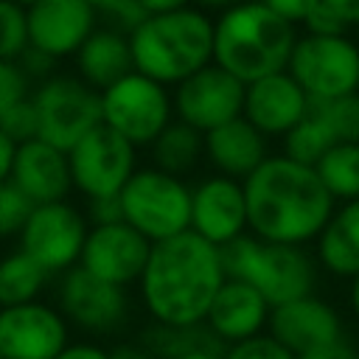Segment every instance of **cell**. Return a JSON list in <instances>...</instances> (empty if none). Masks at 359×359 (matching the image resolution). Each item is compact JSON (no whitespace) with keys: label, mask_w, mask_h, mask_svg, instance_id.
I'll return each mask as SVG.
<instances>
[{"label":"cell","mask_w":359,"mask_h":359,"mask_svg":"<svg viewBox=\"0 0 359 359\" xmlns=\"http://www.w3.org/2000/svg\"><path fill=\"white\" fill-rule=\"evenodd\" d=\"M224 280L222 250L194 230H185L174 238L151 244L137 292L151 323L194 328L205 325L213 297Z\"/></svg>","instance_id":"obj_1"},{"label":"cell","mask_w":359,"mask_h":359,"mask_svg":"<svg viewBox=\"0 0 359 359\" xmlns=\"http://www.w3.org/2000/svg\"><path fill=\"white\" fill-rule=\"evenodd\" d=\"M244 196L250 233L289 247L314 244L337 210L317 168L286 154H269L244 180Z\"/></svg>","instance_id":"obj_2"},{"label":"cell","mask_w":359,"mask_h":359,"mask_svg":"<svg viewBox=\"0 0 359 359\" xmlns=\"http://www.w3.org/2000/svg\"><path fill=\"white\" fill-rule=\"evenodd\" d=\"M294 28L261 0H238L213 20V62L244 84L280 73L297 42Z\"/></svg>","instance_id":"obj_3"},{"label":"cell","mask_w":359,"mask_h":359,"mask_svg":"<svg viewBox=\"0 0 359 359\" xmlns=\"http://www.w3.org/2000/svg\"><path fill=\"white\" fill-rule=\"evenodd\" d=\"M135 70L177 87L213 62V17L199 6L146 17L129 34Z\"/></svg>","instance_id":"obj_4"},{"label":"cell","mask_w":359,"mask_h":359,"mask_svg":"<svg viewBox=\"0 0 359 359\" xmlns=\"http://www.w3.org/2000/svg\"><path fill=\"white\" fill-rule=\"evenodd\" d=\"M222 264L227 278L258 289L272 309L314 294L317 286V261L306 247L264 241L252 233L222 247Z\"/></svg>","instance_id":"obj_5"},{"label":"cell","mask_w":359,"mask_h":359,"mask_svg":"<svg viewBox=\"0 0 359 359\" xmlns=\"http://www.w3.org/2000/svg\"><path fill=\"white\" fill-rule=\"evenodd\" d=\"M121 216L151 244L191 230V185L157 165H140L118 194Z\"/></svg>","instance_id":"obj_6"},{"label":"cell","mask_w":359,"mask_h":359,"mask_svg":"<svg viewBox=\"0 0 359 359\" xmlns=\"http://www.w3.org/2000/svg\"><path fill=\"white\" fill-rule=\"evenodd\" d=\"M39 140L70 151L84 135L101 126V93L84 84L76 73H53L34 84L31 93Z\"/></svg>","instance_id":"obj_7"},{"label":"cell","mask_w":359,"mask_h":359,"mask_svg":"<svg viewBox=\"0 0 359 359\" xmlns=\"http://www.w3.org/2000/svg\"><path fill=\"white\" fill-rule=\"evenodd\" d=\"M171 121V90L137 70L101 93V123L126 137L135 149H149Z\"/></svg>","instance_id":"obj_8"},{"label":"cell","mask_w":359,"mask_h":359,"mask_svg":"<svg viewBox=\"0 0 359 359\" xmlns=\"http://www.w3.org/2000/svg\"><path fill=\"white\" fill-rule=\"evenodd\" d=\"M286 70L311 101L359 93V45L348 34L297 36Z\"/></svg>","instance_id":"obj_9"},{"label":"cell","mask_w":359,"mask_h":359,"mask_svg":"<svg viewBox=\"0 0 359 359\" xmlns=\"http://www.w3.org/2000/svg\"><path fill=\"white\" fill-rule=\"evenodd\" d=\"M67 163H70L73 188L87 202L115 199L123 191V185L132 180V174L140 168L137 149L104 123L95 126L90 135H84L67 151Z\"/></svg>","instance_id":"obj_10"},{"label":"cell","mask_w":359,"mask_h":359,"mask_svg":"<svg viewBox=\"0 0 359 359\" xmlns=\"http://www.w3.org/2000/svg\"><path fill=\"white\" fill-rule=\"evenodd\" d=\"M90 233V219L73 202H48L34 205L22 233L17 236V247L31 255L50 275H65L79 266L81 250Z\"/></svg>","instance_id":"obj_11"},{"label":"cell","mask_w":359,"mask_h":359,"mask_svg":"<svg viewBox=\"0 0 359 359\" xmlns=\"http://www.w3.org/2000/svg\"><path fill=\"white\" fill-rule=\"evenodd\" d=\"M56 309L70 325L84 334L104 337L123 328L129 320V294L123 286L98 280L81 266L67 269L56 280Z\"/></svg>","instance_id":"obj_12"},{"label":"cell","mask_w":359,"mask_h":359,"mask_svg":"<svg viewBox=\"0 0 359 359\" xmlns=\"http://www.w3.org/2000/svg\"><path fill=\"white\" fill-rule=\"evenodd\" d=\"M244 90L247 84L238 81L233 73L210 62L208 67L196 70L185 81L171 90L174 98V118L194 126L196 132L208 135L244 112Z\"/></svg>","instance_id":"obj_13"},{"label":"cell","mask_w":359,"mask_h":359,"mask_svg":"<svg viewBox=\"0 0 359 359\" xmlns=\"http://www.w3.org/2000/svg\"><path fill=\"white\" fill-rule=\"evenodd\" d=\"M70 342V323L56 303L34 300L0 309V359H56Z\"/></svg>","instance_id":"obj_14"},{"label":"cell","mask_w":359,"mask_h":359,"mask_svg":"<svg viewBox=\"0 0 359 359\" xmlns=\"http://www.w3.org/2000/svg\"><path fill=\"white\" fill-rule=\"evenodd\" d=\"M149 252H151V241L126 222L90 224L79 266L95 275L98 280L129 289L137 286Z\"/></svg>","instance_id":"obj_15"},{"label":"cell","mask_w":359,"mask_h":359,"mask_svg":"<svg viewBox=\"0 0 359 359\" xmlns=\"http://www.w3.org/2000/svg\"><path fill=\"white\" fill-rule=\"evenodd\" d=\"M191 230L219 250L250 233L244 182L210 174L191 185Z\"/></svg>","instance_id":"obj_16"},{"label":"cell","mask_w":359,"mask_h":359,"mask_svg":"<svg viewBox=\"0 0 359 359\" xmlns=\"http://www.w3.org/2000/svg\"><path fill=\"white\" fill-rule=\"evenodd\" d=\"M98 28V11L87 0H36L28 6V42L53 62L73 59Z\"/></svg>","instance_id":"obj_17"},{"label":"cell","mask_w":359,"mask_h":359,"mask_svg":"<svg viewBox=\"0 0 359 359\" xmlns=\"http://www.w3.org/2000/svg\"><path fill=\"white\" fill-rule=\"evenodd\" d=\"M266 331L297 359H306L309 353L345 337V323L328 300H323L320 294H306L292 303L275 306Z\"/></svg>","instance_id":"obj_18"},{"label":"cell","mask_w":359,"mask_h":359,"mask_svg":"<svg viewBox=\"0 0 359 359\" xmlns=\"http://www.w3.org/2000/svg\"><path fill=\"white\" fill-rule=\"evenodd\" d=\"M311 109V98L289 70L264 76L244 90V118L264 137H286Z\"/></svg>","instance_id":"obj_19"},{"label":"cell","mask_w":359,"mask_h":359,"mask_svg":"<svg viewBox=\"0 0 359 359\" xmlns=\"http://www.w3.org/2000/svg\"><path fill=\"white\" fill-rule=\"evenodd\" d=\"M11 182L34 205L67 199L73 191L67 151L39 140V137L20 143L17 154H14V165H11Z\"/></svg>","instance_id":"obj_20"},{"label":"cell","mask_w":359,"mask_h":359,"mask_svg":"<svg viewBox=\"0 0 359 359\" xmlns=\"http://www.w3.org/2000/svg\"><path fill=\"white\" fill-rule=\"evenodd\" d=\"M269 314H272V306L261 297L258 289L227 278L219 294L213 297L205 328L227 348L233 342H244L250 337L264 334L269 325Z\"/></svg>","instance_id":"obj_21"},{"label":"cell","mask_w":359,"mask_h":359,"mask_svg":"<svg viewBox=\"0 0 359 359\" xmlns=\"http://www.w3.org/2000/svg\"><path fill=\"white\" fill-rule=\"evenodd\" d=\"M269 157V137H264L244 115L205 135V163L213 174L247 180Z\"/></svg>","instance_id":"obj_22"},{"label":"cell","mask_w":359,"mask_h":359,"mask_svg":"<svg viewBox=\"0 0 359 359\" xmlns=\"http://www.w3.org/2000/svg\"><path fill=\"white\" fill-rule=\"evenodd\" d=\"M73 67L84 84L104 93L118 79H123L135 70L129 34H123L112 25H98L87 36V42L79 48V53L73 56Z\"/></svg>","instance_id":"obj_23"},{"label":"cell","mask_w":359,"mask_h":359,"mask_svg":"<svg viewBox=\"0 0 359 359\" xmlns=\"http://www.w3.org/2000/svg\"><path fill=\"white\" fill-rule=\"evenodd\" d=\"M314 261L331 278L353 280L359 275V199L337 205L331 222L314 241Z\"/></svg>","instance_id":"obj_24"},{"label":"cell","mask_w":359,"mask_h":359,"mask_svg":"<svg viewBox=\"0 0 359 359\" xmlns=\"http://www.w3.org/2000/svg\"><path fill=\"white\" fill-rule=\"evenodd\" d=\"M149 160L151 165L185 180L205 160V135L174 118L149 146Z\"/></svg>","instance_id":"obj_25"},{"label":"cell","mask_w":359,"mask_h":359,"mask_svg":"<svg viewBox=\"0 0 359 359\" xmlns=\"http://www.w3.org/2000/svg\"><path fill=\"white\" fill-rule=\"evenodd\" d=\"M50 278L53 275L48 269H42L20 247L3 252L0 255V309L42 300Z\"/></svg>","instance_id":"obj_26"},{"label":"cell","mask_w":359,"mask_h":359,"mask_svg":"<svg viewBox=\"0 0 359 359\" xmlns=\"http://www.w3.org/2000/svg\"><path fill=\"white\" fill-rule=\"evenodd\" d=\"M334 202L359 199V143H337L314 165Z\"/></svg>","instance_id":"obj_27"},{"label":"cell","mask_w":359,"mask_h":359,"mask_svg":"<svg viewBox=\"0 0 359 359\" xmlns=\"http://www.w3.org/2000/svg\"><path fill=\"white\" fill-rule=\"evenodd\" d=\"M151 353H157L160 359H177L188 351L196 348H224L205 325H194V328H171V325H157L151 323L143 331V342Z\"/></svg>","instance_id":"obj_28"},{"label":"cell","mask_w":359,"mask_h":359,"mask_svg":"<svg viewBox=\"0 0 359 359\" xmlns=\"http://www.w3.org/2000/svg\"><path fill=\"white\" fill-rule=\"evenodd\" d=\"M331 146H337L334 135L328 132L323 118L314 109H309V115L283 137V151L280 154H286V157H292L303 165H317Z\"/></svg>","instance_id":"obj_29"},{"label":"cell","mask_w":359,"mask_h":359,"mask_svg":"<svg viewBox=\"0 0 359 359\" xmlns=\"http://www.w3.org/2000/svg\"><path fill=\"white\" fill-rule=\"evenodd\" d=\"M311 109L323 118L337 143H359V93L334 101H311Z\"/></svg>","instance_id":"obj_30"},{"label":"cell","mask_w":359,"mask_h":359,"mask_svg":"<svg viewBox=\"0 0 359 359\" xmlns=\"http://www.w3.org/2000/svg\"><path fill=\"white\" fill-rule=\"evenodd\" d=\"M28 48V8L11 0H0V59L20 62Z\"/></svg>","instance_id":"obj_31"},{"label":"cell","mask_w":359,"mask_h":359,"mask_svg":"<svg viewBox=\"0 0 359 359\" xmlns=\"http://www.w3.org/2000/svg\"><path fill=\"white\" fill-rule=\"evenodd\" d=\"M303 28L306 34H348L359 28V0H320Z\"/></svg>","instance_id":"obj_32"},{"label":"cell","mask_w":359,"mask_h":359,"mask_svg":"<svg viewBox=\"0 0 359 359\" xmlns=\"http://www.w3.org/2000/svg\"><path fill=\"white\" fill-rule=\"evenodd\" d=\"M31 210H34V202L11 180L0 182V241L20 236Z\"/></svg>","instance_id":"obj_33"},{"label":"cell","mask_w":359,"mask_h":359,"mask_svg":"<svg viewBox=\"0 0 359 359\" xmlns=\"http://www.w3.org/2000/svg\"><path fill=\"white\" fill-rule=\"evenodd\" d=\"M34 93L31 76L22 70L20 62H3L0 59V121L22 101H28Z\"/></svg>","instance_id":"obj_34"},{"label":"cell","mask_w":359,"mask_h":359,"mask_svg":"<svg viewBox=\"0 0 359 359\" xmlns=\"http://www.w3.org/2000/svg\"><path fill=\"white\" fill-rule=\"evenodd\" d=\"M222 359H297L286 345H280L269 331L250 337L244 342H233L224 348Z\"/></svg>","instance_id":"obj_35"},{"label":"cell","mask_w":359,"mask_h":359,"mask_svg":"<svg viewBox=\"0 0 359 359\" xmlns=\"http://www.w3.org/2000/svg\"><path fill=\"white\" fill-rule=\"evenodd\" d=\"M0 129L20 146L25 140H34L39 135V123H36V109H34V101H22L17 104L3 121H0Z\"/></svg>","instance_id":"obj_36"},{"label":"cell","mask_w":359,"mask_h":359,"mask_svg":"<svg viewBox=\"0 0 359 359\" xmlns=\"http://www.w3.org/2000/svg\"><path fill=\"white\" fill-rule=\"evenodd\" d=\"M269 11H275L278 17L289 20L292 25H306V20L311 17V11L317 8L320 0H261Z\"/></svg>","instance_id":"obj_37"},{"label":"cell","mask_w":359,"mask_h":359,"mask_svg":"<svg viewBox=\"0 0 359 359\" xmlns=\"http://www.w3.org/2000/svg\"><path fill=\"white\" fill-rule=\"evenodd\" d=\"M306 359H359V345L345 334V337L334 339L331 345H325V348L309 353Z\"/></svg>","instance_id":"obj_38"},{"label":"cell","mask_w":359,"mask_h":359,"mask_svg":"<svg viewBox=\"0 0 359 359\" xmlns=\"http://www.w3.org/2000/svg\"><path fill=\"white\" fill-rule=\"evenodd\" d=\"M56 359H112V351L101 348L98 342H67Z\"/></svg>","instance_id":"obj_39"},{"label":"cell","mask_w":359,"mask_h":359,"mask_svg":"<svg viewBox=\"0 0 359 359\" xmlns=\"http://www.w3.org/2000/svg\"><path fill=\"white\" fill-rule=\"evenodd\" d=\"M14 154H17V143L0 129V182H8V180H11Z\"/></svg>","instance_id":"obj_40"},{"label":"cell","mask_w":359,"mask_h":359,"mask_svg":"<svg viewBox=\"0 0 359 359\" xmlns=\"http://www.w3.org/2000/svg\"><path fill=\"white\" fill-rule=\"evenodd\" d=\"M194 0H137V6L151 17V14H168V11H177V8H185L191 6Z\"/></svg>","instance_id":"obj_41"},{"label":"cell","mask_w":359,"mask_h":359,"mask_svg":"<svg viewBox=\"0 0 359 359\" xmlns=\"http://www.w3.org/2000/svg\"><path fill=\"white\" fill-rule=\"evenodd\" d=\"M112 359H160V356L151 353L146 345H132V342H126V345H118V348L112 351Z\"/></svg>","instance_id":"obj_42"},{"label":"cell","mask_w":359,"mask_h":359,"mask_svg":"<svg viewBox=\"0 0 359 359\" xmlns=\"http://www.w3.org/2000/svg\"><path fill=\"white\" fill-rule=\"evenodd\" d=\"M222 353H224L222 348H196V351H188L177 359H222Z\"/></svg>","instance_id":"obj_43"},{"label":"cell","mask_w":359,"mask_h":359,"mask_svg":"<svg viewBox=\"0 0 359 359\" xmlns=\"http://www.w3.org/2000/svg\"><path fill=\"white\" fill-rule=\"evenodd\" d=\"M348 306H351V314H353V320L359 323V275L351 280V286H348Z\"/></svg>","instance_id":"obj_44"},{"label":"cell","mask_w":359,"mask_h":359,"mask_svg":"<svg viewBox=\"0 0 359 359\" xmlns=\"http://www.w3.org/2000/svg\"><path fill=\"white\" fill-rule=\"evenodd\" d=\"M87 3H90V6H93L98 14H109V11H112L115 6H121L123 0H87Z\"/></svg>","instance_id":"obj_45"},{"label":"cell","mask_w":359,"mask_h":359,"mask_svg":"<svg viewBox=\"0 0 359 359\" xmlns=\"http://www.w3.org/2000/svg\"><path fill=\"white\" fill-rule=\"evenodd\" d=\"M194 3H196L199 8H222V11H224V8H230V6L238 3V0H194Z\"/></svg>","instance_id":"obj_46"},{"label":"cell","mask_w":359,"mask_h":359,"mask_svg":"<svg viewBox=\"0 0 359 359\" xmlns=\"http://www.w3.org/2000/svg\"><path fill=\"white\" fill-rule=\"evenodd\" d=\"M11 3H20V6H25V8H28V6H34L36 0H11Z\"/></svg>","instance_id":"obj_47"}]
</instances>
